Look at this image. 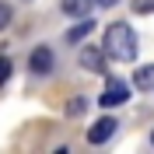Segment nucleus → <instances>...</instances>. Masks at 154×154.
I'll return each mask as SVG.
<instances>
[{"label": "nucleus", "instance_id": "obj_5", "mask_svg": "<svg viewBox=\"0 0 154 154\" xmlns=\"http://www.w3.org/2000/svg\"><path fill=\"white\" fill-rule=\"evenodd\" d=\"M81 67L91 70V74H105V49L84 46V49H81Z\"/></svg>", "mask_w": 154, "mask_h": 154}, {"label": "nucleus", "instance_id": "obj_9", "mask_svg": "<svg viewBox=\"0 0 154 154\" xmlns=\"http://www.w3.org/2000/svg\"><path fill=\"white\" fill-rule=\"evenodd\" d=\"M84 109H88V98H84V95H77L74 102L67 105V116H84Z\"/></svg>", "mask_w": 154, "mask_h": 154}, {"label": "nucleus", "instance_id": "obj_6", "mask_svg": "<svg viewBox=\"0 0 154 154\" xmlns=\"http://www.w3.org/2000/svg\"><path fill=\"white\" fill-rule=\"evenodd\" d=\"M60 7H63V14H67V18H88V14H91V7H95V0H63Z\"/></svg>", "mask_w": 154, "mask_h": 154}, {"label": "nucleus", "instance_id": "obj_3", "mask_svg": "<svg viewBox=\"0 0 154 154\" xmlns=\"http://www.w3.org/2000/svg\"><path fill=\"white\" fill-rule=\"evenodd\" d=\"M53 63H56V56H53V49L49 46H35L32 49V56H28V67H32V74H49L53 70Z\"/></svg>", "mask_w": 154, "mask_h": 154}, {"label": "nucleus", "instance_id": "obj_4", "mask_svg": "<svg viewBox=\"0 0 154 154\" xmlns=\"http://www.w3.org/2000/svg\"><path fill=\"white\" fill-rule=\"evenodd\" d=\"M116 126H119V123H116L112 116H102V119H98V123L88 130V144H105V140H112Z\"/></svg>", "mask_w": 154, "mask_h": 154}, {"label": "nucleus", "instance_id": "obj_7", "mask_svg": "<svg viewBox=\"0 0 154 154\" xmlns=\"http://www.w3.org/2000/svg\"><path fill=\"white\" fill-rule=\"evenodd\" d=\"M133 84H137V91H154V63L133 70Z\"/></svg>", "mask_w": 154, "mask_h": 154}, {"label": "nucleus", "instance_id": "obj_8", "mask_svg": "<svg viewBox=\"0 0 154 154\" xmlns=\"http://www.w3.org/2000/svg\"><path fill=\"white\" fill-rule=\"evenodd\" d=\"M91 28H95V21H91V18H77V25L67 32V42H81V38H88Z\"/></svg>", "mask_w": 154, "mask_h": 154}, {"label": "nucleus", "instance_id": "obj_10", "mask_svg": "<svg viewBox=\"0 0 154 154\" xmlns=\"http://www.w3.org/2000/svg\"><path fill=\"white\" fill-rule=\"evenodd\" d=\"M11 70H14V63H11L7 56H0V84H7V77H11Z\"/></svg>", "mask_w": 154, "mask_h": 154}, {"label": "nucleus", "instance_id": "obj_12", "mask_svg": "<svg viewBox=\"0 0 154 154\" xmlns=\"http://www.w3.org/2000/svg\"><path fill=\"white\" fill-rule=\"evenodd\" d=\"M11 25V4H4V0H0V32L7 28Z\"/></svg>", "mask_w": 154, "mask_h": 154}, {"label": "nucleus", "instance_id": "obj_14", "mask_svg": "<svg viewBox=\"0 0 154 154\" xmlns=\"http://www.w3.org/2000/svg\"><path fill=\"white\" fill-rule=\"evenodd\" d=\"M151 144H154V133H151Z\"/></svg>", "mask_w": 154, "mask_h": 154}, {"label": "nucleus", "instance_id": "obj_13", "mask_svg": "<svg viewBox=\"0 0 154 154\" xmlns=\"http://www.w3.org/2000/svg\"><path fill=\"white\" fill-rule=\"evenodd\" d=\"M98 7H116V4H119V0H95Z\"/></svg>", "mask_w": 154, "mask_h": 154}, {"label": "nucleus", "instance_id": "obj_2", "mask_svg": "<svg viewBox=\"0 0 154 154\" xmlns=\"http://www.w3.org/2000/svg\"><path fill=\"white\" fill-rule=\"evenodd\" d=\"M126 98H130V88H126L123 81L109 77V84H105V91H102V98H98V105L102 109H116V105H123Z\"/></svg>", "mask_w": 154, "mask_h": 154}, {"label": "nucleus", "instance_id": "obj_11", "mask_svg": "<svg viewBox=\"0 0 154 154\" xmlns=\"http://www.w3.org/2000/svg\"><path fill=\"white\" fill-rule=\"evenodd\" d=\"M154 11V0H133V14H151Z\"/></svg>", "mask_w": 154, "mask_h": 154}, {"label": "nucleus", "instance_id": "obj_1", "mask_svg": "<svg viewBox=\"0 0 154 154\" xmlns=\"http://www.w3.org/2000/svg\"><path fill=\"white\" fill-rule=\"evenodd\" d=\"M102 49H105V56L116 60V63H133V60H137V49H140L133 25L112 21V25L105 28V42H102Z\"/></svg>", "mask_w": 154, "mask_h": 154}]
</instances>
